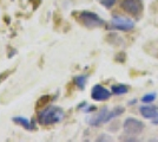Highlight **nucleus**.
<instances>
[{
	"label": "nucleus",
	"instance_id": "f257e3e1",
	"mask_svg": "<svg viewBox=\"0 0 158 142\" xmlns=\"http://www.w3.org/2000/svg\"><path fill=\"white\" fill-rule=\"evenodd\" d=\"M64 117H65V113L63 109L51 105L40 111L38 115V122L41 126H53L63 121Z\"/></svg>",
	"mask_w": 158,
	"mask_h": 142
},
{
	"label": "nucleus",
	"instance_id": "f03ea898",
	"mask_svg": "<svg viewBox=\"0 0 158 142\" xmlns=\"http://www.w3.org/2000/svg\"><path fill=\"white\" fill-rule=\"evenodd\" d=\"M123 113H124V108H122V107H118V108L113 109V110H109L107 108H103L100 109L96 115L90 117L87 122H89V124L91 127H99L102 124H105L107 122H110L112 118L122 115Z\"/></svg>",
	"mask_w": 158,
	"mask_h": 142
},
{
	"label": "nucleus",
	"instance_id": "7ed1b4c3",
	"mask_svg": "<svg viewBox=\"0 0 158 142\" xmlns=\"http://www.w3.org/2000/svg\"><path fill=\"white\" fill-rule=\"evenodd\" d=\"M77 19L80 24H83L87 28H96L104 25V20L99 17L98 14L90 12V11H83L79 12L77 15Z\"/></svg>",
	"mask_w": 158,
	"mask_h": 142
},
{
	"label": "nucleus",
	"instance_id": "20e7f679",
	"mask_svg": "<svg viewBox=\"0 0 158 142\" xmlns=\"http://www.w3.org/2000/svg\"><path fill=\"white\" fill-rule=\"evenodd\" d=\"M112 28L119 30V31H130L135 27V23L130 19L123 15H113L110 23Z\"/></svg>",
	"mask_w": 158,
	"mask_h": 142
},
{
	"label": "nucleus",
	"instance_id": "39448f33",
	"mask_svg": "<svg viewBox=\"0 0 158 142\" xmlns=\"http://www.w3.org/2000/svg\"><path fill=\"white\" fill-rule=\"evenodd\" d=\"M122 8L126 13L131 14L133 17H138L143 12V2L140 0H123L120 4Z\"/></svg>",
	"mask_w": 158,
	"mask_h": 142
},
{
	"label": "nucleus",
	"instance_id": "423d86ee",
	"mask_svg": "<svg viewBox=\"0 0 158 142\" xmlns=\"http://www.w3.org/2000/svg\"><path fill=\"white\" fill-rule=\"evenodd\" d=\"M143 129H144V123L142 121H139V120H137V118L129 117L124 122V130H125L126 134L138 135V134H140L143 131Z\"/></svg>",
	"mask_w": 158,
	"mask_h": 142
},
{
	"label": "nucleus",
	"instance_id": "0eeeda50",
	"mask_svg": "<svg viewBox=\"0 0 158 142\" xmlns=\"http://www.w3.org/2000/svg\"><path fill=\"white\" fill-rule=\"evenodd\" d=\"M111 94L112 93L110 90H107L100 84H96L92 88V90H91V97H92L93 101L97 102L107 101L111 97Z\"/></svg>",
	"mask_w": 158,
	"mask_h": 142
},
{
	"label": "nucleus",
	"instance_id": "6e6552de",
	"mask_svg": "<svg viewBox=\"0 0 158 142\" xmlns=\"http://www.w3.org/2000/svg\"><path fill=\"white\" fill-rule=\"evenodd\" d=\"M140 115L143 116L144 118H155L158 116V111L156 108L150 107V105H143L139 108Z\"/></svg>",
	"mask_w": 158,
	"mask_h": 142
},
{
	"label": "nucleus",
	"instance_id": "1a4fd4ad",
	"mask_svg": "<svg viewBox=\"0 0 158 142\" xmlns=\"http://www.w3.org/2000/svg\"><path fill=\"white\" fill-rule=\"evenodd\" d=\"M13 122H15L17 124H19L24 129H27V130H32L33 129V123H31V121L26 117L15 116V117H13Z\"/></svg>",
	"mask_w": 158,
	"mask_h": 142
},
{
	"label": "nucleus",
	"instance_id": "9d476101",
	"mask_svg": "<svg viewBox=\"0 0 158 142\" xmlns=\"http://www.w3.org/2000/svg\"><path fill=\"white\" fill-rule=\"evenodd\" d=\"M129 91V88L125 84H113L111 87V93L114 95H125Z\"/></svg>",
	"mask_w": 158,
	"mask_h": 142
},
{
	"label": "nucleus",
	"instance_id": "9b49d317",
	"mask_svg": "<svg viewBox=\"0 0 158 142\" xmlns=\"http://www.w3.org/2000/svg\"><path fill=\"white\" fill-rule=\"evenodd\" d=\"M86 82H87V76L86 75H79L74 78V84L78 87L80 90H84L86 85Z\"/></svg>",
	"mask_w": 158,
	"mask_h": 142
},
{
	"label": "nucleus",
	"instance_id": "f8f14e48",
	"mask_svg": "<svg viewBox=\"0 0 158 142\" xmlns=\"http://www.w3.org/2000/svg\"><path fill=\"white\" fill-rule=\"evenodd\" d=\"M156 97H157V94L156 93H150V94H146L145 96H143V98H142V102L143 103H151L156 100Z\"/></svg>",
	"mask_w": 158,
	"mask_h": 142
},
{
	"label": "nucleus",
	"instance_id": "ddd939ff",
	"mask_svg": "<svg viewBox=\"0 0 158 142\" xmlns=\"http://www.w3.org/2000/svg\"><path fill=\"white\" fill-rule=\"evenodd\" d=\"M51 100V96H43L41 98H39V101L37 102V105H35V108L37 109H40V108H44V105L46 104L47 102Z\"/></svg>",
	"mask_w": 158,
	"mask_h": 142
},
{
	"label": "nucleus",
	"instance_id": "4468645a",
	"mask_svg": "<svg viewBox=\"0 0 158 142\" xmlns=\"http://www.w3.org/2000/svg\"><path fill=\"white\" fill-rule=\"evenodd\" d=\"M116 1H117V0H99V2L104 7H106V8H111V7L116 4Z\"/></svg>",
	"mask_w": 158,
	"mask_h": 142
},
{
	"label": "nucleus",
	"instance_id": "2eb2a0df",
	"mask_svg": "<svg viewBox=\"0 0 158 142\" xmlns=\"http://www.w3.org/2000/svg\"><path fill=\"white\" fill-rule=\"evenodd\" d=\"M11 74H12V71H11V70H7V71H4V72H1V74H0V84H1L2 82L5 81V80H6L7 77H8V76H10Z\"/></svg>",
	"mask_w": 158,
	"mask_h": 142
}]
</instances>
